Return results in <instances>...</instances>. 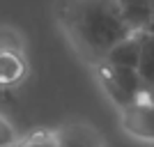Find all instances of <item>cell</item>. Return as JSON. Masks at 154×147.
I'll return each mask as SVG.
<instances>
[{
    "mask_svg": "<svg viewBox=\"0 0 154 147\" xmlns=\"http://www.w3.org/2000/svg\"><path fill=\"white\" fill-rule=\"evenodd\" d=\"M12 147H55V133L39 129V131H32V133L19 138Z\"/></svg>",
    "mask_w": 154,
    "mask_h": 147,
    "instance_id": "9",
    "label": "cell"
},
{
    "mask_svg": "<svg viewBox=\"0 0 154 147\" xmlns=\"http://www.w3.org/2000/svg\"><path fill=\"white\" fill-rule=\"evenodd\" d=\"M127 26L134 32H145L152 12V0H117Z\"/></svg>",
    "mask_w": 154,
    "mask_h": 147,
    "instance_id": "6",
    "label": "cell"
},
{
    "mask_svg": "<svg viewBox=\"0 0 154 147\" xmlns=\"http://www.w3.org/2000/svg\"><path fill=\"white\" fill-rule=\"evenodd\" d=\"M147 99H149V101H154V90H152V92L147 94Z\"/></svg>",
    "mask_w": 154,
    "mask_h": 147,
    "instance_id": "12",
    "label": "cell"
},
{
    "mask_svg": "<svg viewBox=\"0 0 154 147\" xmlns=\"http://www.w3.org/2000/svg\"><path fill=\"white\" fill-rule=\"evenodd\" d=\"M16 140H19V136H16L14 127L5 115H0V147H12Z\"/></svg>",
    "mask_w": 154,
    "mask_h": 147,
    "instance_id": "10",
    "label": "cell"
},
{
    "mask_svg": "<svg viewBox=\"0 0 154 147\" xmlns=\"http://www.w3.org/2000/svg\"><path fill=\"white\" fill-rule=\"evenodd\" d=\"M60 21L71 44L92 64L101 62L117 41L134 35L117 0H64Z\"/></svg>",
    "mask_w": 154,
    "mask_h": 147,
    "instance_id": "1",
    "label": "cell"
},
{
    "mask_svg": "<svg viewBox=\"0 0 154 147\" xmlns=\"http://www.w3.org/2000/svg\"><path fill=\"white\" fill-rule=\"evenodd\" d=\"M138 39H140V55H138L136 71H138V76L145 83L147 94H149L154 90V35L138 32Z\"/></svg>",
    "mask_w": 154,
    "mask_h": 147,
    "instance_id": "7",
    "label": "cell"
},
{
    "mask_svg": "<svg viewBox=\"0 0 154 147\" xmlns=\"http://www.w3.org/2000/svg\"><path fill=\"white\" fill-rule=\"evenodd\" d=\"M145 32H147V35H154V0H152V12H149V21H147Z\"/></svg>",
    "mask_w": 154,
    "mask_h": 147,
    "instance_id": "11",
    "label": "cell"
},
{
    "mask_svg": "<svg viewBox=\"0 0 154 147\" xmlns=\"http://www.w3.org/2000/svg\"><path fill=\"white\" fill-rule=\"evenodd\" d=\"M97 76L101 83L103 92L108 94V99L122 110L131 103H138L143 99H147V87L140 81L138 71L131 67H117L106 60L97 62Z\"/></svg>",
    "mask_w": 154,
    "mask_h": 147,
    "instance_id": "2",
    "label": "cell"
},
{
    "mask_svg": "<svg viewBox=\"0 0 154 147\" xmlns=\"http://www.w3.org/2000/svg\"><path fill=\"white\" fill-rule=\"evenodd\" d=\"M26 74V62L21 51H0V85L19 83Z\"/></svg>",
    "mask_w": 154,
    "mask_h": 147,
    "instance_id": "8",
    "label": "cell"
},
{
    "mask_svg": "<svg viewBox=\"0 0 154 147\" xmlns=\"http://www.w3.org/2000/svg\"><path fill=\"white\" fill-rule=\"evenodd\" d=\"M138 55H140V39H138V32H134V35L124 37L122 41H117L103 60L110 64H117V67H131V69H136Z\"/></svg>",
    "mask_w": 154,
    "mask_h": 147,
    "instance_id": "5",
    "label": "cell"
},
{
    "mask_svg": "<svg viewBox=\"0 0 154 147\" xmlns=\"http://www.w3.org/2000/svg\"><path fill=\"white\" fill-rule=\"evenodd\" d=\"M120 127L131 138L154 142V101L143 99L120 110Z\"/></svg>",
    "mask_w": 154,
    "mask_h": 147,
    "instance_id": "3",
    "label": "cell"
},
{
    "mask_svg": "<svg viewBox=\"0 0 154 147\" xmlns=\"http://www.w3.org/2000/svg\"><path fill=\"white\" fill-rule=\"evenodd\" d=\"M55 133V147H103V136L88 122H71Z\"/></svg>",
    "mask_w": 154,
    "mask_h": 147,
    "instance_id": "4",
    "label": "cell"
}]
</instances>
